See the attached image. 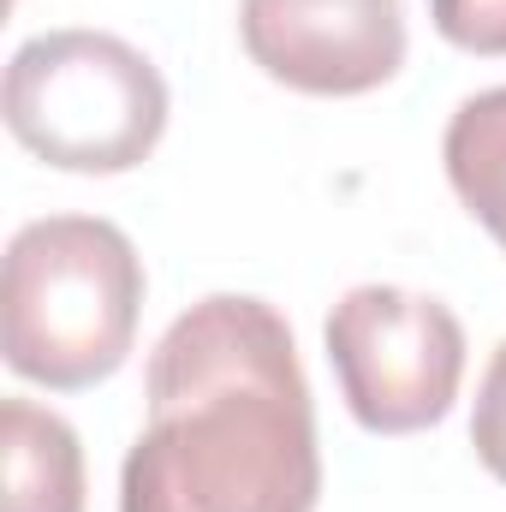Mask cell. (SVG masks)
<instances>
[{"mask_svg": "<svg viewBox=\"0 0 506 512\" xmlns=\"http://www.w3.org/2000/svg\"><path fill=\"white\" fill-rule=\"evenodd\" d=\"M6 512H84V447L66 417L36 399L0 405Z\"/></svg>", "mask_w": 506, "mask_h": 512, "instance_id": "6", "label": "cell"}, {"mask_svg": "<svg viewBox=\"0 0 506 512\" xmlns=\"http://www.w3.org/2000/svg\"><path fill=\"white\" fill-rule=\"evenodd\" d=\"M471 447L483 459V471L506 483V340L495 346L483 387H477V411H471Z\"/></svg>", "mask_w": 506, "mask_h": 512, "instance_id": "9", "label": "cell"}, {"mask_svg": "<svg viewBox=\"0 0 506 512\" xmlns=\"http://www.w3.org/2000/svg\"><path fill=\"white\" fill-rule=\"evenodd\" d=\"M6 131L66 173H126L167 131V78L108 30L30 36L6 66Z\"/></svg>", "mask_w": 506, "mask_h": 512, "instance_id": "3", "label": "cell"}, {"mask_svg": "<svg viewBox=\"0 0 506 512\" xmlns=\"http://www.w3.org/2000/svg\"><path fill=\"white\" fill-rule=\"evenodd\" d=\"M328 364L370 435H417L459 399L465 328L429 292L352 286L328 316Z\"/></svg>", "mask_w": 506, "mask_h": 512, "instance_id": "4", "label": "cell"}, {"mask_svg": "<svg viewBox=\"0 0 506 512\" xmlns=\"http://www.w3.org/2000/svg\"><path fill=\"white\" fill-rule=\"evenodd\" d=\"M316 405L274 304L215 292L149 352V423L120 512H316Z\"/></svg>", "mask_w": 506, "mask_h": 512, "instance_id": "1", "label": "cell"}, {"mask_svg": "<svg viewBox=\"0 0 506 512\" xmlns=\"http://www.w3.org/2000/svg\"><path fill=\"white\" fill-rule=\"evenodd\" d=\"M143 310V262L114 221L48 215L12 233L0 274V352L54 393L108 382Z\"/></svg>", "mask_w": 506, "mask_h": 512, "instance_id": "2", "label": "cell"}, {"mask_svg": "<svg viewBox=\"0 0 506 512\" xmlns=\"http://www.w3.org/2000/svg\"><path fill=\"white\" fill-rule=\"evenodd\" d=\"M441 161H447L459 203L506 251V84L459 102V114L447 120V137H441Z\"/></svg>", "mask_w": 506, "mask_h": 512, "instance_id": "7", "label": "cell"}, {"mask_svg": "<svg viewBox=\"0 0 506 512\" xmlns=\"http://www.w3.org/2000/svg\"><path fill=\"white\" fill-rule=\"evenodd\" d=\"M256 66L304 96H364L405 66L399 0H239Z\"/></svg>", "mask_w": 506, "mask_h": 512, "instance_id": "5", "label": "cell"}, {"mask_svg": "<svg viewBox=\"0 0 506 512\" xmlns=\"http://www.w3.org/2000/svg\"><path fill=\"white\" fill-rule=\"evenodd\" d=\"M429 18L465 54H506V0H429Z\"/></svg>", "mask_w": 506, "mask_h": 512, "instance_id": "8", "label": "cell"}]
</instances>
